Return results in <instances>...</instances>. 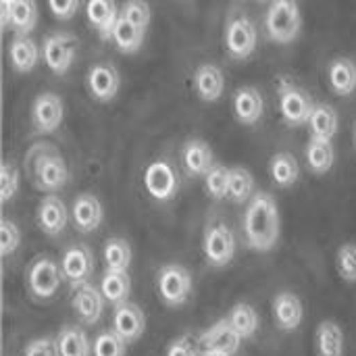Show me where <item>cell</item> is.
I'll return each mask as SVG.
<instances>
[{
  "instance_id": "24",
  "label": "cell",
  "mask_w": 356,
  "mask_h": 356,
  "mask_svg": "<svg viewBox=\"0 0 356 356\" xmlns=\"http://www.w3.org/2000/svg\"><path fill=\"white\" fill-rule=\"evenodd\" d=\"M2 23L10 27L15 35H27L38 25V4L35 0H15L10 6L2 8Z\"/></svg>"
},
{
  "instance_id": "48",
  "label": "cell",
  "mask_w": 356,
  "mask_h": 356,
  "mask_svg": "<svg viewBox=\"0 0 356 356\" xmlns=\"http://www.w3.org/2000/svg\"><path fill=\"white\" fill-rule=\"evenodd\" d=\"M257 2H271V0H257Z\"/></svg>"
},
{
  "instance_id": "11",
  "label": "cell",
  "mask_w": 356,
  "mask_h": 356,
  "mask_svg": "<svg viewBox=\"0 0 356 356\" xmlns=\"http://www.w3.org/2000/svg\"><path fill=\"white\" fill-rule=\"evenodd\" d=\"M242 340H244V338L232 327V323L227 321V317H223V319H219L217 323H213L209 330H204V332L198 336V346H200V350H202V356H234L240 350Z\"/></svg>"
},
{
  "instance_id": "44",
  "label": "cell",
  "mask_w": 356,
  "mask_h": 356,
  "mask_svg": "<svg viewBox=\"0 0 356 356\" xmlns=\"http://www.w3.org/2000/svg\"><path fill=\"white\" fill-rule=\"evenodd\" d=\"M23 356H60L58 355L56 338H50V336L33 338V340L27 342V346L23 348Z\"/></svg>"
},
{
  "instance_id": "46",
  "label": "cell",
  "mask_w": 356,
  "mask_h": 356,
  "mask_svg": "<svg viewBox=\"0 0 356 356\" xmlns=\"http://www.w3.org/2000/svg\"><path fill=\"white\" fill-rule=\"evenodd\" d=\"M13 2H15V0H2V8H6V6H10Z\"/></svg>"
},
{
  "instance_id": "22",
  "label": "cell",
  "mask_w": 356,
  "mask_h": 356,
  "mask_svg": "<svg viewBox=\"0 0 356 356\" xmlns=\"http://www.w3.org/2000/svg\"><path fill=\"white\" fill-rule=\"evenodd\" d=\"M121 8L115 0H86L88 23L98 31L102 40H113L115 25L119 21Z\"/></svg>"
},
{
  "instance_id": "45",
  "label": "cell",
  "mask_w": 356,
  "mask_h": 356,
  "mask_svg": "<svg viewBox=\"0 0 356 356\" xmlns=\"http://www.w3.org/2000/svg\"><path fill=\"white\" fill-rule=\"evenodd\" d=\"M81 6V0H48V8L50 13L60 19V21H69L77 15Z\"/></svg>"
},
{
  "instance_id": "13",
  "label": "cell",
  "mask_w": 356,
  "mask_h": 356,
  "mask_svg": "<svg viewBox=\"0 0 356 356\" xmlns=\"http://www.w3.org/2000/svg\"><path fill=\"white\" fill-rule=\"evenodd\" d=\"M65 119L63 98L54 92H42L31 104V125L38 134H54Z\"/></svg>"
},
{
  "instance_id": "17",
  "label": "cell",
  "mask_w": 356,
  "mask_h": 356,
  "mask_svg": "<svg viewBox=\"0 0 356 356\" xmlns=\"http://www.w3.org/2000/svg\"><path fill=\"white\" fill-rule=\"evenodd\" d=\"M104 294L102 290H98L92 284H83L79 288L73 290V298H71V307L77 315V319L83 325H94L98 323V319L102 317L104 311Z\"/></svg>"
},
{
  "instance_id": "25",
  "label": "cell",
  "mask_w": 356,
  "mask_h": 356,
  "mask_svg": "<svg viewBox=\"0 0 356 356\" xmlns=\"http://www.w3.org/2000/svg\"><path fill=\"white\" fill-rule=\"evenodd\" d=\"M42 50L29 35H13L8 44V60L15 73H29L38 67Z\"/></svg>"
},
{
  "instance_id": "34",
  "label": "cell",
  "mask_w": 356,
  "mask_h": 356,
  "mask_svg": "<svg viewBox=\"0 0 356 356\" xmlns=\"http://www.w3.org/2000/svg\"><path fill=\"white\" fill-rule=\"evenodd\" d=\"M100 290L111 305H123L131 292V277L127 271H106L100 280Z\"/></svg>"
},
{
  "instance_id": "49",
  "label": "cell",
  "mask_w": 356,
  "mask_h": 356,
  "mask_svg": "<svg viewBox=\"0 0 356 356\" xmlns=\"http://www.w3.org/2000/svg\"><path fill=\"white\" fill-rule=\"evenodd\" d=\"M207 356H223V355H207Z\"/></svg>"
},
{
  "instance_id": "26",
  "label": "cell",
  "mask_w": 356,
  "mask_h": 356,
  "mask_svg": "<svg viewBox=\"0 0 356 356\" xmlns=\"http://www.w3.org/2000/svg\"><path fill=\"white\" fill-rule=\"evenodd\" d=\"M315 355L317 356H344V332L342 327L325 319L317 325L315 332Z\"/></svg>"
},
{
  "instance_id": "37",
  "label": "cell",
  "mask_w": 356,
  "mask_h": 356,
  "mask_svg": "<svg viewBox=\"0 0 356 356\" xmlns=\"http://www.w3.org/2000/svg\"><path fill=\"white\" fill-rule=\"evenodd\" d=\"M254 177L246 167H232V188H229V200L236 204H244L254 196Z\"/></svg>"
},
{
  "instance_id": "21",
  "label": "cell",
  "mask_w": 356,
  "mask_h": 356,
  "mask_svg": "<svg viewBox=\"0 0 356 356\" xmlns=\"http://www.w3.org/2000/svg\"><path fill=\"white\" fill-rule=\"evenodd\" d=\"M192 83H194L196 96H198L202 102H207V104L217 102V100L223 96V92H225V75H223V71H221L215 63H204V65H200V67L194 71Z\"/></svg>"
},
{
  "instance_id": "29",
  "label": "cell",
  "mask_w": 356,
  "mask_h": 356,
  "mask_svg": "<svg viewBox=\"0 0 356 356\" xmlns=\"http://www.w3.org/2000/svg\"><path fill=\"white\" fill-rule=\"evenodd\" d=\"M309 129H311V138H319V140H334L340 127L338 121V113L334 106L325 104V102H317L313 106L311 119H309Z\"/></svg>"
},
{
  "instance_id": "2",
  "label": "cell",
  "mask_w": 356,
  "mask_h": 356,
  "mask_svg": "<svg viewBox=\"0 0 356 356\" xmlns=\"http://www.w3.org/2000/svg\"><path fill=\"white\" fill-rule=\"evenodd\" d=\"M25 165L35 190L44 194H54L63 190L69 181V167L63 154L52 144H35L25 156Z\"/></svg>"
},
{
  "instance_id": "12",
  "label": "cell",
  "mask_w": 356,
  "mask_h": 356,
  "mask_svg": "<svg viewBox=\"0 0 356 356\" xmlns=\"http://www.w3.org/2000/svg\"><path fill=\"white\" fill-rule=\"evenodd\" d=\"M96 269V259L94 252L83 246V244H75L71 248H67L60 257V271H63V280L75 290L83 284H90V277L94 275Z\"/></svg>"
},
{
  "instance_id": "10",
  "label": "cell",
  "mask_w": 356,
  "mask_h": 356,
  "mask_svg": "<svg viewBox=\"0 0 356 356\" xmlns=\"http://www.w3.org/2000/svg\"><path fill=\"white\" fill-rule=\"evenodd\" d=\"M144 188L156 202H169L179 192V175L169 161H152L144 171Z\"/></svg>"
},
{
  "instance_id": "32",
  "label": "cell",
  "mask_w": 356,
  "mask_h": 356,
  "mask_svg": "<svg viewBox=\"0 0 356 356\" xmlns=\"http://www.w3.org/2000/svg\"><path fill=\"white\" fill-rule=\"evenodd\" d=\"M58 355L60 356H90L92 344L86 336V332L79 325H65L56 334Z\"/></svg>"
},
{
  "instance_id": "33",
  "label": "cell",
  "mask_w": 356,
  "mask_h": 356,
  "mask_svg": "<svg viewBox=\"0 0 356 356\" xmlns=\"http://www.w3.org/2000/svg\"><path fill=\"white\" fill-rule=\"evenodd\" d=\"M131 246L125 238H108L102 248V261L106 271H127L131 267Z\"/></svg>"
},
{
  "instance_id": "18",
  "label": "cell",
  "mask_w": 356,
  "mask_h": 356,
  "mask_svg": "<svg viewBox=\"0 0 356 356\" xmlns=\"http://www.w3.org/2000/svg\"><path fill=\"white\" fill-rule=\"evenodd\" d=\"M71 219H73V225L77 227V232H81V234L96 232L104 219V209H102V202L98 200V196H94L90 192L79 194L71 204Z\"/></svg>"
},
{
  "instance_id": "42",
  "label": "cell",
  "mask_w": 356,
  "mask_h": 356,
  "mask_svg": "<svg viewBox=\"0 0 356 356\" xmlns=\"http://www.w3.org/2000/svg\"><path fill=\"white\" fill-rule=\"evenodd\" d=\"M17 192H19V171L15 165L4 163L0 169V198H2V202H10Z\"/></svg>"
},
{
  "instance_id": "9",
  "label": "cell",
  "mask_w": 356,
  "mask_h": 356,
  "mask_svg": "<svg viewBox=\"0 0 356 356\" xmlns=\"http://www.w3.org/2000/svg\"><path fill=\"white\" fill-rule=\"evenodd\" d=\"M77 48H79V40L73 33L56 31L44 38L42 58L54 75H65L75 63Z\"/></svg>"
},
{
  "instance_id": "40",
  "label": "cell",
  "mask_w": 356,
  "mask_h": 356,
  "mask_svg": "<svg viewBox=\"0 0 356 356\" xmlns=\"http://www.w3.org/2000/svg\"><path fill=\"white\" fill-rule=\"evenodd\" d=\"M121 15L146 31H148L150 21H152V8L146 0H125L121 4Z\"/></svg>"
},
{
  "instance_id": "36",
  "label": "cell",
  "mask_w": 356,
  "mask_h": 356,
  "mask_svg": "<svg viewBox=\"0 0 356 356\" xmlns=\"http://www.w3.org/2000/svg\"><path fill=\"white\" fill-rule=\"evenodd\" d=\"M229 188H232V169L215 163L213 169L204 175V190L213 200H225L229 198Z\"/></svg>"
},
{
  "instance_id": "4",
  "label": "cell",
  "mask_w": 356,
  "mask_h": 356,
  "mask_svg": "<svg viewBox=\"0 0 356 356\" xmlns=\"http://www.w3.org/2000/svg\"><path fill=\"white\" fill-rule=\"evenodd\" d=\"M192 288H194L192 273L184 265L169 263V265H163L156 273L159 298L163 300V305L171 309L186 305L192 296Z\"/></svg>"
},
{
  "instance_id": "6",
  "label": "cell",
  "mask_w": 356,
  "mask_h": 356,
  "mask_svg": "<svg viewBox=\"0 0 356 356\" xmlns=\"http://www.w3.org/2000/svg\"><path fill=\"white\" fill-rule=\"evenodd\" d=\"M223 40H225V50H227L229 58L246 60L254 54L257 44H259L257 25L244 13L232 15L225 23Z\"/></svg>"
},
{
  "instance_id": "47",
  "label": "cell",
  "mask_w": 356,
  "mask_h": 356,
  "mask_svg": "<svg viewBox=\"0 0 356 356\" xmlns=\"http://www.w3.org/2000/svg\"><path fill=\"white\" fill-rule=\"evenodd\" d=\"M355 148H356V125H355Z\"/></svg>"
},
{
  "instance_id": "5",
  "label": "cell",
  "mask_w": 356,
  "mask_h": 356,
  "mask_svg": "<svg viewBox=\"0 0 356 356\" xmlns=\"http://www.w3.org/2000/svg\"><path fill=\"white\" fill-rule=\"evenodd\" d=\"M277 104H280V115L290 127H300L307 125L313 113V98L309 96L307 90L296 86L290 79H280L277 86Z\"/></svg>"
},
{
  "instance_id": "41",
  "label": "cell",
  "mask_w": 356,
  "mask_h": 356,
  "mask_svg": "<svg viewBox=\"0 0 356 356\" xmlns=\"http://www.w3.org/2000/svg\"><path fill=\"white\" fill-rule=\"evenodd\" d=\"M21 244V232L17 227V223H13L10 219H2L0 221V254L4 259H8Z\"/></svg>"
},
{
  "instance_id": "30",
  "label": "cell",
  "mask_w": 356,
  "mask_h": 356,
  "mask_svg": "<svg viewBox=\"0 0 356 356\" xmlns=\"http://www.w3.org/2000/svg\"><path fill=\"white\" fill-rule=\"evenodd\" d=\"M305 159L309 169L315 175H325L332 171L334 163H336V150L332 140H319V138H311L307 148H305Z\"/></svg>"
},
{
  "instance_id": "38",
  "label": "cell",
  "mask_w": 356,
  "mask_h": 356,
  "mask_svg": "<svg viewBox=\"0 0 356 356\" xmlns=\"http://www.w3.org/2000/svg\"><path fill=\"white\" fill-rule=\"evenodd\" d=\"M92 356H127V342L117 332H102L92 342Z\"/></svg>"
},
{
  "instance_id": "31",
  "label": "cell",
  "mask_w": 356,
  "mask_h": 356,
  "mask_svg": "<svg viewBox=\"0 0 356 356\" xmlns=\"http://www.w3.org/2000/svg\"><path fill=\"white\" fill-rule=\"evenodd\" d=\"M144 40H146V29L138 27L129 19H125L123 15H119V21L115 25V31H113L115 46L123 54H136L144 46Z\"/></svg>"
},
{
  "instance_id": "23",
  "label": "cell",
  "mask_w": 356,
  "mask_h": 356,
  "mask_svg": "<svg viewBox=\"0 0 356 356\" xmlns=\"http://www.w3.org/2000/svg\"><path fill=\"white\" fill-rule=\"evenodd\" d=\"M181 163H184V171L190 177H204L213 169V165H215L213 148L204 140L192 138V140H188L184 144Z\"/></svg>"
},
{
  "instance_id": "19",
  "label": "cell",
  "mask_w": 356,
  "mask_h": 356,
  "mask_svg": "<svg viewBox=\"0 0 356 356\" xmlns=\"http://www.w3.org/2000/svg\"><path fill=\"white\" fill-rule=\"evenodd\" d=\"M273 321L282 332H296L305 319V305L294 292H280L271 302Z\"/></svg>"
},
{
  "instance_id": "27",
  "label": "cell",
  "mask_w": 356,
  "mask_h": 356,
  "mask_svg": "<svg viewBox=\"0 0 356 356\" xmlns=\"http://www.w3.org/2000/svg\"><path fill=\"white\" fill-rule=\"evenodd\" d=\"M269 175L277 188H292L300 179V165L292 152H277L269 161Z\"/></svg>"
},
{
  "instance_id": "43",
  "label": "cell",
  "mask_w": 356,
  "mask_h": 356,
  "mask_svg": "<svg viewBox=\"0 0 356 356\" xmlns=\"http://www.w3.org/2000/svg\"><path fill=\"white\" fill-rule=\"evenodd\" d=\"M165 356H202V350L198 346V338L194 340L192 336H179L169 342Z\"/></svg>"
},
{
  "instance_id": "20",
  "label": "cell",
  "mask_w": 356,
  "mask_h": 356,
  "mask_svg": "<svg viewBox=\"0 0 356 356\" xmlns=\"http://www.w3.org/2000/svg\"><path fill=\"white\" fill-rule=\"evenodd\" d=\"M234 115L242 125H257L265 113V98L259 88L242 86L234 92Z\"/></svg>"
},
{
  "instance_id": "15",
  "label": "cell",
  "mask_w": 356,
  "mask_h": 356,
  "mask_svg": "<svg viewBox=\"0 0 356 356\" xmlns=\"http://www.w3.org/2000/svg\"><path fill=\"white\" fill-rule=\"evenodd\" d=\"M113 332H117L127 344H136L146 332V315L136 302L117 305L113 311Z\"/></svg>"
},
{
  "instance_id": "1",
  "label": "cell",
  "mask_w": 356,
  "mask_h": 356,
  "mask_svg": "<svg viewBox=\"0 0 356 356\" xmlns=\"http://www.w3.org/2000/svg\"><path fill=\"white\" fill-rule=\"evenodd\" d=\"M280 209L269 192H257L244 211V236L248 248L269 252L280 242Z\"/></svg>"
},
{
  "instance_id": "28",
  "label": "cell",
  "mask_w": 356,
  "mask_h": 356,
  "mask_svg": "<svg viewBox=\"0 0 356 356\" xmlns=\"http://www.w3.org/2000/svg\"><path fill=\"white\" fill-rule=\"evenodd\" d=\"M330 86L338 96H350L356 92V63L338 56L330 63Z\"/></svg>"
},
{
  "instance_id": "39",
  "label": "cell",
  "mask_w": 356,
  "mask_h": 356,
  "mask_svg": "<svg viewBox=\"0 0 356 356\" xmlns=\"http://www.w3.org/2000/svg\"><path fill=\"white\" fill-rule=\"evenodd\" d=\"M336 271L342 282L356 284V244L346 242L336 252Z\"/></svg>"
},
{
  "instance_id": "8",
  "label": "cell",
  "mask_w": 356,
  "mask_h": 356,
  "mask_svg": "<svg viewBox=\"0 0 356 356\" xmlns=\"http://www.w3.org/2000/svg\"><path fill=\"white\" fill-rule=\"evenodd\" d=\"M202 254H204V259H207V263L211 267H215V269L227 267L236 257L234 232L221 221L211 223L204 229V236H202Z\"/></svg>"
},
{
  "instance_id": "7",
  "label": "cell",
  "mask_w": 356,
  "mask_h": 356,
  "mask_svg": "<svg viewBox=\"0 0 356 356\" xmlns=\"http://www.w3.org/2000/svg\"><path fill=\"white\" fill-rule=\"evenodd\" d=\"M25 284L29 294L35 300H50L56 296L60 284H63V271L60 265H56L50 257H38L29 263L25 271Z\"/></svg>"
},
{
  "instance_id": "16",
  "label": "cell",
  "mask_w": 356,
  "mask_h": 356,
  "mask_svg": "<svg viewBox=\"0 0 356 356\" xmlns=\"http://www.w3.org/2000/svg\"><path fill=\"white\" fill-rule=\"evenodd\" d=\"M69 217H71V213L67 211L65 202L54 194H46L35 209V223H38L40 232L46 236L63 234L67 229Z\"/></svg>"
},
{
  "instance_id": "35",
  "label": "cell",
  "mask_w": 356,
  "mask_h": 356,
  "mask_svg": "<svg viewBox=\"0 0 356 356\" xmlns=\"http://www.w3.org/2000/svg\"><path fill=\"white\" fill-rule=\"evenodd\" d=\"M227 321L232 323V327L246 340L252 338L259 332L261 325V317L257 313V309L248 302H236L229 313H227Z\"/></svg>"
},
{
  "instance_id": "14",
  "label": "cell",
  "mask_w": 356,
  "mask_h": 356,
  "mask_svg": "<svg viewBox=\"0 0 356 356\" xmlns=\"http://www.w3.org/2000/svg\"><path fill=\"white\" fill-rule=\"evenodd\" d=\"M86 83H88V92L92 94L94 100L111 102L117 98V94L121 90V75H119L117 67H113L111 63H96L90 67V71L86 75Z\"/></svg>"
},
{
  "instance_id": "3",
  "label": "cell",
  "mask_w": 356,
  "mask_h": 356,
  "mask_svg": "<svg viewBox=\"0 0 356 356\" xmlns=\"http://www.w3.org/2000/svg\"><path fill=\"white\" fill-rule=\"evenodd\" d=\"M267 38L275 44H292L302 29L298 0H271L265 17Z\"/></svg>"
}]
</instances>
